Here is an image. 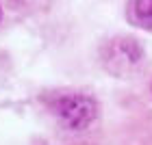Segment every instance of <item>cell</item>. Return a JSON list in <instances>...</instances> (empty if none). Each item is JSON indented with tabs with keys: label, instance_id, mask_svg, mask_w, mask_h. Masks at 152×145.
Listing matches in <instances>:
<instances>
[{
	"label": "cell",
	"instance_id": "1",
	"mask_svg": "<svg viewBox=\"0 0 152 145\" xmlns=\"http://www.w3.org/2000/svg\"><path fill=\"white\" fill-rule=\"evenodd\" d=\"M54 115L61 119V123L72 130H83L96 119L98 115V106L91 98L87 95H61V98L52 104Z\"/></svg>",
	"mask_w": 152,
	"mask_h": 145
},
{
	"label": "cell",
	"instance_id": "2",
	"mask_svg": "<svg viewBox=\"0 0 152 145\" xmlns=\"http://www.w3.org/2000/svg\"><path fill=\"white\" fill-rule=\"evenodd\" d=\"M128 20L135 26L152 33V0H130L128 2Z\"/></svg>",
	"mask_w": 152,
	"mask_h": 145
}]
</instances>
